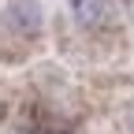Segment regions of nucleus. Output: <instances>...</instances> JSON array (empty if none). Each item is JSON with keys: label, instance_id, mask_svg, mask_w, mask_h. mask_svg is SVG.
Instances as JSON below:
<instances>
[{"label": "nucleus", "instance_id": "obj_1", "mask_svg": "<svg viewBox=\"0 0 134 134\" xmlns=\"http://www.w3.org/2000/svg\"><path fill=\"white\" fill-rule=\"evenodd\" d=\"M4 26L19 34L23 41H34L41 34V4L37 0H4Z\"/></svg>", "mask_w": 134, "mask_h": 134}, {"label": "nucleus", "instance_id": "obj_2", "mask_svg": "<svg viewBox=\"0 0 134 134\" xmlns=\"http://www.w3.org/2000/svg\"><path fill=\"white\" fill-rule=\"evenodd\" d=\"M67 8H71L75 23H78L82 30H104V26H112V19H115L112 0H67Z\"/></svg>", "mask_w": 134, "mask_h": 134}]
</instances>
